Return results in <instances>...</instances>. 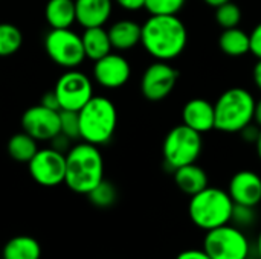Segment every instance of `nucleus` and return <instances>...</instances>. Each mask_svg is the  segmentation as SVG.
<instances>
[{"mask_svg":"<svg viewBox=\"0 0 261 259\" xmlns=\"http://www.w3.org/2000/svg\"><path fill=\"white\" fill-rule=\"evenodd\" d=\"M188 31L177 15H150L142 24L141 44L159 61L177 58L187 47Z\"/></svg>","mask_w":261,"mask_h":259,"instance_id":"nucleus-1","label":"nucleus"},{"mask_svg":"<svg viewBox=\"0 0 261 259\" xmlns=\"http://www.w3.org/2000/svg\"><path fill=\"white\" fill-rule=\"evenodd\" d=\"M102 180L104 159L96 145L81 142L66 153L64 185L70 191L87 195Z\"/></svg>","mask_w":261,"mask_h":259,"instance_id":"nucleus-2","label":"nucleus"},{"mask_svg":"<svg viewBox=\"0 0 261 259\" xmlns=\"http://www.w3.org/2000/svg\"><path fill=\"white\" fill-rule=\"evenodd\" d=\"M234 202L228 191L206 186L190 198L188 215L193 224L205 232L231 223Z\"/></svg>","mask_w":261,"mask_h":259,"instance_id":"nucleus-3","label":"nucleus"},{"mask_svg":"<svg viewBox=\"0 0 261 259\" xmlns=\"http://www.w3.org/2000/svg\"><path fill=\"white\" fill-rule=\"evenodd\" d=\"M78 113L83 142L99 147L113 137L118 125V111L109 98L93 96Z\"/></svg>","mask_w":261,"mask_h":259,"instance_id":"nucleus-4","label":"nucleus"},{"mask_svg":"<svg viewBox=\"0 0 261 259\" xmlns=\"http://www.w3.org/2000/svg\"><path fill=\"white\" fill-rule=\"evenodd\" d=\"M255 99L243 87H232L223 92L214 104L216 130L223 133H240L254 122Z\"/></svg>","mask_w":261,"mask_h":259,"instance_id":"nucleus-5","label":"nucleus"},{"mask_svg":"<svg viewBox=\"0 0 261 259\" xmlns=\"http://www.w3.org/2000/svg\"><path fill=\"white\" fill-rule=\"evenodd\" d=\"M203 140L202 134L187 125H177L165 136L162 143V154L170 169L196 163L202 154Z\"/></svg>","mask_w":261,"mask_h":259,"instance_id":"nucleus-6","label":"nucleus"},{"mask_svg":"<svg viewBox=\"0 0 261 259\" xmlns=\"http://www.w3.org/2000/svg\"><path fill=\"white\" fill-rule=\"evenodd\" d=\"M249 249L245 231L231 223L208 231L203 238V250L211 259H245L249 256Z\"/></svg>","mask_w":261,"mask_h":259,"instance_id":"nucleus-7","label":"nucleus"},{"mask_svg":"<svg viewBox=\"0 0 261 259\" xmlns=\"http://www.w3.org/2000/svg\"><path fill=\"white\" fill-rule=\"evenodd\" d=\"M44 50L57 66L67 70L76 69L86 60L81 35L70 27L50 29L44 37Z\"/></svg>","mask_w":261,"mask_h":259,"instance_id":"nucleus-8","label":"nucleus"},{"mask_svg":"<svg viewBox=\"0 0 261 259\" xmlns=\"http://www.w3.org/2000/svg\"><path fill=\"white\" fill-rule=\"evenodd\" d=\"M54 92L58 98L60 110L72 111H80L95 96L90 78L75 69H69L58 78Z\"/></svg>","mask_w":261,"mask_h":259,"instance_id":"nucleus-9","label":"nucleus"},{"mask_svg":"<svg viewBox=\"0 0 261 259\" xmlns=\"http://www.w3.org/2000/svg\"><path fill=\"white\" fill-rule=\"evenodd\" d=\"M32 180L44 188H54L64 183L66 154L50 148H41L28 163Z\"/></svg>","mask_w":261,"mask_h":259,"instance_id":"nucleus-10","label":"nucleus"},{"mask_svg":"<svg viewBox=\"0 0 261 259\" xmlns=\"http://www.w3.org/2000/svg\"><path fill=\"white\" fill-rule=\"evenodd\" d=\"M179 72L167 61H158L148 66L141 79V92L147 101H164L176 87Z\"/></svg>","mask_w":261,"mask_h":259,"instance_id":"nucleus-11","label":"nucleus"},{"mask_svg":"<svg viewBox=\"0 0 261 259\" xmlns=\"http://www.w3.org/2000/svg\"><path fill=\"white\" fill-rule=\"evenodd\" d=\"M21 130L38 142L52 140L61 133L60 111L41 104L29 107L21 116Z\"/></svg>","mask_w":261,"mask_h":259,"instance_id":"nucleus-12","label":"nucleus"},{"mask_svg":"<svg viewBox=\"0 0 261 259\" xmlns=\"http://www.w3.org/2000/svg\"><path fill=\"white\" fill-rule=\"evenodd\" d=\"M132 76L130 63L119 53L110 52L109 55L95 61L93 78L104 89H119L128 82Z\"/></svg>","mask_w":261,"mask_h":259,"instance_id":"nucleus-13","label":"nucleus"},{"mask_svg":"<svg viewBox=\"0 0 261 259\" xmlns=\"http://www.w3.org/2000/svg\"><path fill=\"white\" fill-rule=\"evenodd\" d=\"M228 194L236 205L257 208L261 203V177L249 169L236 172L229 182Z\"/></svg>","mask_w":261,"mask_h":259,"instance_id":"nucleus-14","label":"nucleus"},{"mask_svg":"<svg viewBox=\"0 0 261 259\" xmlns=\"http://www.w3.org/2000/svg\"><path fill=\"white\" fill-rule=\"evenodd\" d=\"M182 124L200 134L211 131L216 128L214 105L203 98H194L188 101L182 110Z\"/></svg>","mask_w":261,"mask_h":259,"instance_id":"nucleus-15","label":"nucleus"},{"mask_svg":"<svg viewBox=\"0 0 261 259\" xmlns=\"http://www.w3.org/2000/svg\"><path fill=\"white\" fill-rule=\"evenodd\" d=\"M113 9V0H75L76 23L86 27L104 26Z\"/></svg>","mask_w":261,"mask_h":259,"instance_id":"nucleus-16","label":"nucleus"},{"mask_svg":"<svg viewBox=\"0 0 261 259\" xmlns=\"http://www.w3.org/2000/svg\"><path fill=\"white\" fill-rule=\"evenodd\" d=\"M142 24L133 20H119L109 29L112 47L116 50H130L141 43Z\"/></svg>","mask_w":261,"mask_h":259,"instance_id":"nucleus-17","label":"nucleus"},{"mask_svg":"<svg viewBox=\"0 0 261 259\" xmlns=\"http://www.w3.org/2000/svg\"><path fill=\"white\" fill-rule=\"evenodd\" d=\"M174 172V183L176 186L187 195L193 197L197 192L203 191L208 186V176L203 168L197 166L196 163H190L180 166L173 171Z\"/></svg>","mask_w":261,"mask_h":259,"instance_id":"nucleus-18","label":"nucleus"},{"mask_svg":"<svg viewBox=\"0 0 261 259\" xmlns=\"http://www.w3.org/2000/svg\"><path fill=\"white\" fill-rule=\"evenodd\" d=\"M86 58L96 61L112 52V41L109 37V31H106L102 26L96 27H86L81 34Z\"/></svg>","mask_w":261,"mask_h":259,"instance_id":"nucleus-19","label":"nucleus"},{"mask_svg":"<svg viewBox=\"0 0 261 259\" xmlns=\"http://www.w3.org/2000/svg\"><path fill=\"white\" fill-rule=\"evenodd\" d=\"M44 18L50 29H66L76 21L75 0H49L44 6Z\"/></svg>","mask_w":261,"mask_h":259,"instance_id":"nucleus-20","label":"nucleus"},{"mask_svg":"<svg viewBox=\"0 0 261 259\" xmlns=\"http://www.w3.org/2000/svg\"><path fill=\"white\" fill-rule=\"evenodd\" d=\"M41 246L34 237L18 235L11 238L2 252V259H40Z\"/></svg>","mask_w":261,"mask_h":259,"instance_id":"nucleus-21","label":"nucleus"},{"mask_svg":"<svg viewBox=\"0 0 261 259\" xmlns=\"http://www.w3.org/2000/svg\"><path fill=\"white\" fill-rule=\"evenodd\" d=\"M219 47L228 56H243L251 52L249 34L237 27L223 29L219 37Z\"/></svg>","mask_w":261,"mask_h":259,"instance_id":"nucleus-22","label":"nucleus"},{"mask_svg":"<svg viewBox=\"0 0 261 259\" xmlns=\"http://www.w3.org/2000/svg\"><path fill=\"white\" fill-rule=\"evenodd\" d=\"M8 154L18 163H29V160L35 156L38 148V140L29 136L24 131L15 133L6 145Z\"/></svg>","mask_w":261,"mask_h":259,"instance_id":"nucleus-23","label":"nucleus"},{"mask_svg":"<svg viewBox=\"0 0 261 259\" xmlns=\"http://www.w3.org/2000/svg\"><path fill=\"white\" fill-rule=\"evenodd\" d=\"M23 44L21 31L12 23H0V56H11Z\"/></svg>","mask_w":261,"mask_h":259,"instance_id":"nucleus-24","label":"nucleus"},{"mask_svg":"<svg viewBox=\"0 0 261 259\" xmlns=\"http://www.w3.org/2000/svg\"><path fill=\"white\" fill-rule=\"evenodd\" d=\"M87 197H89V202L93 206L101 208V209H107V208H112L116 203L118 191H116V188H115V185L112 182L102 180L87 194Z\"/></svg>","mask_w":261,"mask_h":259,"instance_id":"nucleus-25","label":"nucleus"},{"mask_svg":"<svg viewBox=\"0 0 261 259\" xmlns=\"http://www.w3.org/2000/svg\"><path fill=\"white\" fill-rule=\"evenodd\" d=\"M216 21L222 29L237 27L242 21V9L232 0L216 8Z\"/></svg>","mask_w":261,"mask_h":259,"instance_id":"nucleus-26","label":"nucleus"},{"mask_svg":"<svg viewBox=\"0 0 261 259\" xmlns=\"http://www.w3.org/2000/svg\"><path fill=\"white\" fill-rule=\"evenodd\" d=\"M187 0H145V9L151 15H176Z\"/></svg>","mask_w":261,"mask_h":259,"instance_id":"nucleus-27","label":"nucleus"},{"mask_svg":"<svg viewBox=\"0 0 261 259\" xmlns=\"http://www.w3.org/2000/svg\"><path fill=\"white\" fill-rule=\"evenodd\" d=\"M255 221H257L255 208L234 203V209H232V215H231V224L245 231V229L252 227L255 224Z\"/></svg>","mask_w":261,"mask_h":259,"instance_id":"nucleus-28","label":"nucleus"},{"mask_svg":"<svg viewBox=\"0 0 261 259\" xmlns=\"http://www.w3.org/2000/svg\"><path fill=\"white\" fill-rule=\"evenodd\" d=\"M60 124H61V133L66 134L69 139H72V140L81 139L80 113L78 111L60 110Z\"/></svg>","mask_w":261,"mask_h":259,"instance_id":"nucleus-29","label":"nucleus"},{"mask_svg":"<svg viewBox=\"0 0 261 259\" xmlns=\"http://www.w3.org/2000/svg\"><path fill=\"white\" fill-rule=\"evenodd\" d=\"M249 43H251V53L261 60V21L249 34Z\"/></svg>","mask_w":261,"mask_h":259,"instance_id":"nucleus-30","label":"nucleus"},{"mask_svg":"<svg viewBox=\"0 0 261 259\" xmlns=\"http://www.w3.org/2000/svg\"><path fill=\"white\" fill-rule=\"evenodd\" d=\"M72 139H69L66 134H63V133H58L52 140H50V147L54 148V150H57V151H60V153H67L70 148H72Z\"/></svg>","mask_w":261,"mask_h":259,"instance_id":"nucleus-31","label":"nucleus"},{"mask_svg":"<svg viewBox=\"0 0 261 259\" xmlns=\"http://www.w3.org/2000/svg\"><path fill=\"white\" fill-rule=\"evenodd\" d=\"M260 127L255 124L254 125V122H251L249 125H246L240 133H242V137H243V140H246V142H257V139H258V134H260Z\"/></svg>","mask_w":261,"mask_h":259,"instance_id":"nucleus-32","label":"nucleus"},{"mask_svg":"<svg viewBox=\"0 0 261 259\" xmlns=\"http://www.w3.org/2000/svg\"><path fill=\"white\" fill-rule=\"evenodd\" d=\"M176 259H211V256L202 249H190V250H184L180 252Z\"/></svg>","mask_w":261,"mask_h":259,"instance_id":"nucleus-33","label":"nucleus"},{"mask_svg":"<svg viewBox=\"0 0 261 259\" xmlns=\"http://www.w3.org/2000/svg\"><path fill=\"white\" fill-rule=\"evenodd\" d=\"M41 105H44V107H47V108H52V110H57V111H60V102H58V98H57V95H55V92L52 90V92H47V93H44L43 95V98H41V102H40Z\"/></svg>","mask_w":261,"mask_h":259,"instance_id":"nucleus-34","label":"nucleus"},{"mask_svg":"<svg viewBox=\"0 0 261 259\" xmlns=\"http://www.w3.org/2000/svg\"><path fill=\"white\" fill-rule=\"evenodd\" d=\"M125 11H139L145 8V0H115Z\"/></svg>","mask_w":261,"mask_h":259,"instance_id":"nucleus-35","label":"nucleus"},{"mask_svg":"<svg viewBox=\"0 0 261 259\" xmlns=\"http://www.w3.org/2000/svg\"><path fill=\"white\" fill-rule=\"evenodd\" d=\"M254 82L261 92V60H258V63L254 67Z\"/></svg>","mask_w":261,"mask_h":259,"instance_id":"nucleus-36","label":"nucleus"},{"mask_svg":"<svg viewBox=\"0 0 261 259\" xmlns=\"http://www.w3.org/2000/svg\"><path fill=\"white\" fill-rule=\"evenodd\" d=\"M254 122L261 128V99L255 101V111H254Z\"/></svg>","mask_w":261,"mask_h":259,"instance_id":"nucleus-37","label":"nucleus"},{"mask_svg":"<svg viewBox=\"0 0 261 259\" xmlns=\"http://www.w3.org/2000/svg\"><path fill=\"white\" fill-rule=\"evenodd\" d=\"M208 6H213V8H217V6H220V5H223V3H226V2H231V0H203Z\"/></svg>","mask_w":261,"mask_h":259,"instance_id":"nucleus-38","label":"nucleus"},{"mask_svg":"<svg viewBox=\"0 0 261 259\" xmlns=\"http://www.w3.org/2000/svg\"><path fill=\"white\" fill-rule=\"evenodd\" d=\"M255 150H257V156H258V159L261 160V130H260V134H258V139H257V142H255Z\"/></svg>","mask_w":261,"mask_h":259,"instance_id":"nucleus-39","label":"nucleus"},{"mask_svg":"<svg viewBox=\"0 0 261 259\" xmlns=\"http://www.w3.org/2000/svg\"><path fill=\"white\" fill-rule=\"evenodd\" d=\"M257 258L261 259V231L258 234V238H257Z\"/></svg>","mask_w":261,"mask_h":259,"instance_id":"nucleus-40","label":"nucleus"},{"mask_svg":"<svg viewBox=\"0 0 261 259\" xmlns=\"http://www.w3.org/2000/svg\"><path fill=\"white\" fill-rule=\"evenodd\" d=\"M245 259H258V258H255V256H251V255H249V256H246Z\"/></svg>","mask_w":261,"mask_h":259,"instance_id":"nucleus-41","label":"nucleus"}]
</instances>
